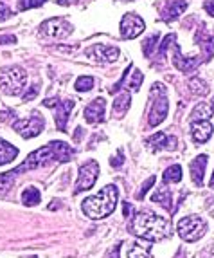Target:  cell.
<instances>
[{"mask_svg": "<svg viewBox=\"0 0 214 258\" xmlns=\"http://www.w3.org/2000/svg\"><path fill=\"white\" fill-rule=\"evenodd\" d=\"M128 231L142 240L159 242L171 235V226L166 219L159 217L151 210H141L132 217Z\"/></svg>", "mask_w": 214, "mask_h": 258, "instance_id": "1", "label": "cell"}, {"mask_svg": "<svg viewBox=\"0 0 214 258\" xmlns=\"http://www.w3.org/2000/svg\"><path fill=\"white\" fill-rule=\"evenodd\" d=\"M117 199H119V189L116 184H106L97 195L86 197L81 203V210L88 219L101 220L106 219L116 211Z\"/></svg>", "mask_w": 214, "mask_h": 258, "instance_id": "2", "label": "cell"}, {"mask_svg": "<svg viewBox=\"0 0 214 258\" xmlns=\"http://www.w3.org/2000/svg\"><path fill=\"white\" fill-rule=\"evenodd\" d=\"M27 82V73L20 65H8L0 69V91L8 96L22 94Z\"/></svg>", "mask_w": 214, "mask_h": 258, "instance_id": "3", "label": "cell"}, {"mask_svg": "<svg viewBox=\"0 0 214 258\" xmlns=\"http://www.w3.org/2000/svg\"><path fill=\"white\" fill-rule=\"evenodd\" d=\"M150 99H151V108H150V114H148V125L159 126L166 119L167 112H169L166 87L162 83H153L150 92Z\"/></svg>", "mask_w": 214, "mask_h": 258, "instance_id": "4", "label": "cell"}, {"mask_svg": "<svg viewBox=\"0 0 214 258\" xmlns=\"http://www.w3.org/2000/svg\"><path fill=\"white\" fill-rule=\"evenodd\" d=\"M176 231H178L180 238L184 242H196L200 240L207 231V224L201 217L189 215L180 219L176 224Z\"/></svg>", "mask_w": 214, "mask_h": 258, "instance_id": "5", "label": "cell"}, {"mask_svg": "<svg viewBox=\"0 0 214 258\" xmlns=\"http://www.w3.org/2000/svg\"><path fill=\"white\" fill-rule=\"evenodd\" d=\"M52 161H56V154H54L52 145L49 143L47 147H42V148H38V150L33 152V154L27 155V159L24 161L20 166L15 168L13 172L18 175V173L27 172V170H36V168L47 166V164H51Z\"/></svg>", "mask_w": 214, "mask_h": 258, "instance_id": "6", "label": "cell"}, {"mask_svg": "<svg viewBox=\"0 0 214 258\" xmlns=\"http://www.w3.org/2000/svg\"><path fill=\"white\" fill-rule=\"evenodd\" d=\"M99 177V164L97 161H86L85 164L79 166V173H77V181H76V186L72 189V195H79L81 191H86L90 189L92 186L95 184Z\"/></svg>", "mask_w": 214, "mask_h": 258, "instance_id": "7", "label": "cell"}, {"mask_svg": "<svg viewBox=\"0 0 214 258\" xmlns=\"http://www.w3.org/2000/svg\"><path fill=\"white\" fill-rule=\"evenodd\" d=\"M13 128L17 130L24 139H33L43 132V128H45V119L40 116L38 112H33L27 119L13 121Z\"/></svg>", "mask_w": 214, "mask_h": 258, "instance_id": "8", "label": "cell"}, {"mask_svg": "<svg viewBox=\"0 0 214 258\" xmlns=\"http://www.w3.org/2000/svg\"><path fill=\"white\" fill-rule=\"evenodd\" d=\"M43 105L49 108H56V126L60 132H67V121H69V114L72 112V108L76 107V99H65L60 101L58 98H49L43 101Z\"/></svg>", "mask_w": 214, "mask_h": 258, "instance_id": "9", "label": "cell"}, {"mask_svg": "<svg viewBox=\"0 0 214 258\" xmlns=\"http://www.w3.org/2000/svg\"><path fill=\"white\" fill-rule=\"evenodd\" d=\"M72 24L65 18H49L40 26V33L49 38H67L69 35H72Z\"/></svg>", "mask_w": 214, "mask_h": 258, "instance_id": "10", "label": "cell"}, {"mask_svg": "<svg viewBox=\"0 0 214 258\" xmlns=\"http://www.w3.org/2000/svg\"><path fill=\"white\" fill-rule=\"evenodd\" d=\"M85 56L97 63H114L119 58V49L112 45H103V43H94L85 51Z\"/></svg>", "mask_w": 214, "mask_h": 258, "instance_id": "11", "label": "cell"}, {"mask_svg": "<svg viewBox=\"0 0 214 258\" xmlns=\"http://www.w3.org/2000/svg\"><path fill=\"white\" fill-rule=\"evenodd\" d=\"M146 29V24L139 15L128 13L121 20V36L125 40H133Z\"/></svg>", "mask_w": 214, "mask_h": 258, "instance_id": "12", "label": "cell"}, {"mask_svg": "<svg viewBox=\"0 0 214 258\" xmlns=\"http://www.w3.org/2000/svg\"><path fill=\"white\" fill-rule=\"evenodd\" d=\"M142 80H144V74L141 73V71H133V63H130L128 67H126V71L123 73V78H121L119 82L116 83V85L112 87L110 89V92L112 94H116L119 89H123V85H128V89L132 87V91L133 92H137L139 89H141V83H142Z\"/></svg>", "mask_w": 214, "mask_h": 258, "instance_id": "13", "label": "cell"}, {"mask_svg": "<svg viewBox=\"0 0 214 258\" xmlns=\"http://www.w3.org/2000/svg\"><path fill=\"white\" fill-rule=\"evenodd\" d=\"M104 110H106V101H104V98H95L85 107L83 117L86 119V123L95 125V123H101V121L104 119Z\"/></svg>", "mask_w": 214, "mask_h": 258, "instance_id": "14", "label": "cell"}, {"mask_svg": "<svg viewBox=\"0 0 214 258\" xmlns=\"http://www.w3.org/2000/svg\"><path fill=\"white\" fill-rule=\"evenodd\" d=\"M146 143L150 145V148L153 152L157 150H176V138L175 136H167L164 132H157L153 134L151 138L146 139Z\"/></svg>", "mask_w": 214, "mask_h": 258, "instance_id": "15", "label": "cell"}, {"mask_svg": "<svg viewBox=\"0 0 214 258\" xmlns=\"http://www.w3.org/2000/svg\"><path fill=\"white\" fill-rule=\"evenodd\" d=\"M201 58H198V56H189V58H185V56H182V52H180V47L178 45H175V54H173V65H175L176 69L182 71V73H193V71H196V67L200 65Z\"/></svg>", "mask_w": 214, "mask_h": 258, "instance_id": "16", "label": "cell"}, {"mask_svg": "<svg viewBox=\"0 0 214 258\" xmlns=\"http://www.w3.org/2000/svg\"><path fill=\"white\" fill-rule=\"evenodd\" d=\"M212 125L209 119H200L191 123V136H193L194 143H207L212 136Z\"/></svg>", "mask_w": 214, "mask_h": 258, "instance_id": "17", "label": "cell"}, {"mask_svg": "<svg viewBox=\"0 0 214 258\" xmlns=\"http://www.w3.org/2000/svg\"><path fill=\"white\" fill-rule=\"evenodd\" d=\"M151 201L155 204H159L162 206L166 211L169 213H175V206H173V195H171V189L167 188L166 184H160L159 188L155 189V194L151 195Z\"/></svg>", "mask_w": 214, "mask_h": 258, "instance_id": "18", "label": "cell"}, {"mask_svg": "<svg viewBox=\"0 0 214 258\" xmlns=\"http://www.w3.org/2000/svg\"><path fill=\"white\" fill-rule=\"evenodd\" d=\"M205 168H207V155H198L191 161L189 164V170H191V179L196 186H203V175H205Z\"/></svg>", "mask_w": 214, "mask_h": 258, "instance_id": "19", "label": "cell"}, {"mask_svg": "<svg viewBox=\"0 0 214 258\" xmlns=\"http://www.w3.org/2000/svg\"><path fill=\"white\" fill-rule=\"evenodd\" d=\"M187 9V2L185 0H167L166 6L162 8V18L164 20H175L180 15Z\"/></svg>", "mask_w": 214, "mask_h": 258, "instance_id": "20", "label": "cell"}, {"mask_svg": "<svg viewBox=\"0 0 214 258\" xmlns=\"http://www.w3.org/2000/svg\"><path fill=\"white\" fill-rule=\"evenodd\" d=\"M130 105H132V96H130V92L117 96L116 101H114V108H112V116L117 117V119L125 117L126 112L130 110Z\"/></svg>", "mask_w": 214, "mask_h": 258, "instance_id": "21", "label": "cell"}, {"mask_svg": "<svg viewBox=\"0 0 214 258\" xmlns=\"http://www.w3.org/2000/svg\"><path fill=\"white\" fill-rule=\"evenodd\" d=\"M196 42H198V45H200V49H201L203 60L209 61L210 58L214 56V40H212V36H209L207 33H203V31H198Z\"/></svg>", "mask_w": 214, "mask_h": 258, "instance_id": "22", "label": "cell"}, {"mask_svg": "<svg viewBox=\"0 0 214 258\" xmlns=\"http://www.w3.org/2000/svg\"><path fill=\"white\" fill-rule=\"evenodd\" d=\"M51 145H52V148H54L56 161H58V163H69V161L72 159L74 150L65 141H51Z\"/></svg>", "mask_w": 214, "mask_h": 258, "instance_id": "23", "label": "cell"}, {"mask_svg": "<svg viewBox=\"0 0 214 258\" xmlns=\"http://www.w3.org/2000/svg\"><path fill=\"white\" fill-rule=\"evenodd\" d=\"M18 148L13 147L11 143H8L6 139H0V166L11 163L13 159H17Z\"/></svg>", "mask_w": 214, "mask_h": 258, "instance_id": "24", "label": "cell"}, {"mask_svg": "<svg viewBox=\"0 0 214 258\" xmlns=\"http://www.w3.org/2000/svg\"><path fill=\"white\" fill-rule=\"evenodd\" d=\"M212 114H214L212 105L205 103V101H201V103H198L196 107L193 108V112H191V121L209 119V117L212 116Z\"/></svg>", "mask_w": 214, "mask_h": 258, "instance_id": "25", "label": "cell"}, {"mask_svg": "<svg viewBox=\"0 0 214 258\" xmlns=\"http://www.w3.org/2000/svg\"><path fill=\"white\" fill-rule=\"evenodd\" d=\"M187 87H189V91H191V94L200 96V98L209 94V85H207V82L201 80V78H191Z\"/></svg>", "mask_w": 214, "mask_h": 258, "instance_id": "26", "label": "cell"}, {"mask_svg": "<svg viewBox=\"0 0 214 258\" xmlns=\"http://www.w3.org/2000/svg\"><path fill=\"white\" fill-rule=\"evenodd\" d=\"M40 201H42V194L35 186H29L22 191V203L26 206H36V204H40Z\"/></svg>", "mask_w": 214, "mask_h": 258, "instance_id": "27", "label": "cell"}, {"mask_svg": "<svg viewBox=\"0 0 214 258\" xmlns=\"http://www.w3.org/2000/svg\"><path fill=\"white\" fill-rule=\"evenodd\" d=\"M164 184H171V182L182 181V166L180 164H173V166L166 168V172L162 173Z\"/></svg>", "mask_w": 214, "mask_h": 258, "instance_id": "28", "label": "cell"}, {"mask_svg": "<svg viewBox=\"0 0 214 258\" xmlns=\"http://www.w3.org/2000/svg\"><path fill=\"white\" fill-rule=\"evenodd\" d=\"M17 179V173L11 170V172L0 173V197H4L9 189L13 188V182Z\"/></svg>", "mask_w": 214, "mask_h": 258, "instance_id": "29", "label": "cell"}, {"mask_svg": "<svg viewBox=\"0 0 214 258\" xmlns=\"http://www.w3.org/2000/svg\"><path fill=\"white\" fill-rule=\"evenodd\" d=\"M128 258H150V245L144 247L139 242H133L128 249Z\"/></svg>", "mask_w": 214, "mask_h": 258, "instance_id": "30", "label": "cell"}, {"mask_svg": "<svg viewBox=\"0 0 214 258\" xmlns=\"http://www.w3.org/2000/svg\"><path fill=\"white\" fill-rule=\"evenodd\" d=\"M92 87H94V78L92 76H79L74 83V89L77 92H88L92 91Z\"/></svg>", "mask_w": 214, "mask_h": 258, "instance_id": "31", "label": "cell"}, {"mask_svg": "<svg viewBox=\"0 0 214 258\" xmlns=\"http://www.w3.org/2000/svg\"><path fill=\"white\" fill-rule=\"evenodd\" d=\"M155 49H159V35L150 36V38L144 42V45H142V52H144V56H148V58L153 54Z\"/></svg>", "mask_w": 214, "mask_h": 258, "instance_id": "32", "label": "cell"}, {"mask_svg": "<svg viewBox=\"0 0 214 258\" xmlns=\"http://www.w3.org/2000/svg\"><path fill=\"white\" fill-rule=\"evenodd\" d=\"M47 2V0H20V11H26V9L40 8Z\"/></svg>", "mask_w": 214, "mask_h": 258, "instance_id": "33", "label": "cell"}, {"mask_svg": "<svg viewBox=\"0 0 214 258\" xmlns=\"http://www.w3.org/2000/svg\"><path fill=\"white\" fill-rule=\"evenodd\" d=\"M155 181H157V179H155V175H151L150 179H148V181L144 182V184H142V188H141V191H139L137 195H135V197L139 199V201H142V199H144V195L148 194V189L151 188V186L155 184Z\"/></svg>", "mask_w": 214, "mask_h": 258, "instance_id": "34", "label": "cell"}, {"mask_svg": "<svg viewBox=\"0 0 214 258\" xmlns=\"http://www.w3.org/2000/svg\"><path fill=\"white\" fill-rule=\"evenodd\" d=\"M175 40H176V36H175V35H167V36H166V40H164V42L160 43L159 56H164V54H166L167 47H169V45H171V42H175Z\"/></svg>", "mask_w": 214, "mask_h": 258, "instance_id": "35", "label": "cell"}, {"mask_svg": "<svg viewBox=\"0 0 214 258\" xmlns=\"http://www.w3.org/2000/svg\"><path fill=\"white\" fill-rule=\"evenodd\" d=\"M110 164L114 168H121L123 164H125V154H123V150H117V157L114 155L110 159Z\"/></svg>", "mask_w": 214, "mask_h": 258, "instance_id": "36", "label": "cell"}, {"mask_svg": "<svg viewBox=\"0 0 214 258\" xmlns=\"http://www.w3.org/2000/svg\"><path fill=\"white\" fill-rule=\"evenodd\" d=\"M38 92H40V87L38 85H33L29 89V91L26 92V94L22 96V99H24V101H33V99H35L36 96H38Z\"/></svg>", "mask_w": 214, "mask_h": 258, "instance_id": "37", "label": "cell"}, {"mask_svg": "<svg viewBox=\"0 0 214 258\" xmlns=\"http://www.w3.org/2000/svg\"><path fill=\"white\" fill-rule=\"evenodd\" d=\"M11 15H13V11H11L8 6L0 4V22H6L8 18H11Z\"/></svg>", "mask_w": 214, "mask_h": 258, "instance_id": "38", "label": "cell"}, {"mask_svg": "<svg viewBox=\"0 0 214 258\" xmlns=\"http://www.w3.org/2000/svg\"><path fill=\"white\" fill-rule=\"evenodd\" d=\"M121 245H123V242H119V244H116V247L110 251V254H108V258H121Z\"/></svg>", "mask_w": 214, "mask_h": 258, "instance_id": "39", "label": "cell"}, {"mask_svg": "<svg viewBox=\"0 0 214 258\" xmlns=\"http://www.w3.org/2000/svg\"><path fill=\"white\" fill-rule=\"evenodd\" d=\"M6 43H17V36H13V35L0 36V45H6Z\"/></svg>", "mask_w": 214, "mask_h": 258, "instance_id": "40", "label": "cell"}, {"mask_svg": "<svg viewBox=\"0 0 214 258\" xmlns=\"http://www.w3.org/2000/svg\"><path fill=\"white\" fill-rule=\"evenodd\" d=\"M123 206H125V217H126V219H130V217L135 215V213H133V206L130 203H125Z\"/></svg>", "mask_w": 214, "mask_h": 258, "instance_id": "41", "label": "cell"}, {"mask_svg": "<svg viewBox=\"0 0 214 258\" xmlns=\"http://www.w3.org/2000/svg\"><path fill=\"white\" fill-rule=\"evenodd\" d=\"M205 11L210 15V17H214V0H207V2H205Z\"/></svg>", "mask_w": 214, "mask_h": 258, "instance_id": "42", "label": "cell"}, {"mask_svg": "<svg viewBox=\"0 0 214 258\" xmlns=\"http://www.w3.org/2000/svg\"><path fill=\"white\" fill-rule=\"evenodd\" d=\"M76 2H79V0H58V4L61 6H70V4H76Z\"/></svg>", "mask_w": 214, "mask_h": 258, "instance_id": "43", "label": "cell"}, {"mask_svg": "<svg viewBox=\"0 0 214 258\" xmlns=\"http://www.w3.org/2000/svg\"><path fill=\"white\" fill-rule=\"evenodd\" d=\"M81 134H83V128H81V126H77V128H76V136H74V139H76V141H79V138H81Z\"/></svg>", "mask_w": 214, "mask_h": 258, "instance_id": "44", "label": "cell"}, {"mask_svg": "<svg viewBox=\"0 0 214 258\" xmlns=\"http://www.w3.org/2000/svg\"><path fill=\"white\" fill-rule=\"evenodd\" d=\"M209 186L214 189V173H212V177H210V182H209Z\"/></svg>", "mask_w": 214, "mask_h": 258, "instance_id": "45", "label": "cell"}, {"mask_svg": "<svg viewBox=\"0 0 214 258\" xmlns=\"http://www.w3.org/2000/svg\"><path fill=\"white\" fill-rule=\"evenodd\" d=\"M212 110H214V99H212Z\"/></svg>", "mask_w": 214, "mask_h": 258, "instance_id": "46", "label": "cell"}]
</instances>
